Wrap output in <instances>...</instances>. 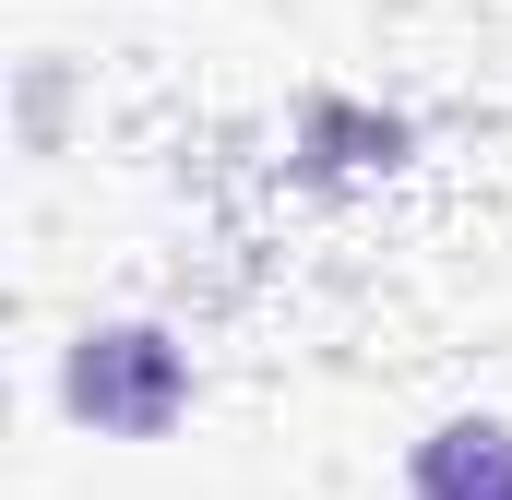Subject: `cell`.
I'll return each instance as SVG.
<instances>
[{"label": "cell", "mask_w": 512, "mask_h": 500, "mask_svg": "<svg viewBox=\"0 0 512 500\" xmlns=\"http://www.w3.org/2000/svg\"><path fill=\"white\" fill-rule=\"evenodd\" d=\"M405 500H512V429L501 417H453V429L417 453Z\"/></svg>", "instance_id": "1"}]
</instances>
